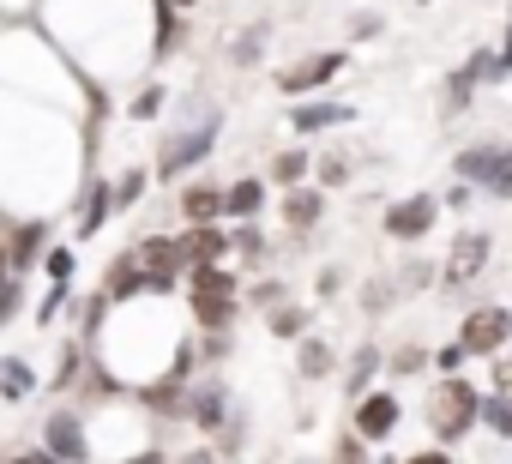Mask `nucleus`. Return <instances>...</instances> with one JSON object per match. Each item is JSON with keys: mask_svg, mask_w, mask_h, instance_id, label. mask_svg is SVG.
<instances>
[{"mask_svg": "<svg viewBox=\"0 0 512 464\" xmlns=\"http://www.w3.org/2000/svg\"><path fill=\"white\" fill-rule=\"evenodd\" d=\"M476 404H482V392L464 374H440L434 392H428V428H434V440L458 446L464 434H476Z\"/></svg>", "mask_w": 512, "mask_h": 464, "instance_id": "obj_1", "label": "nucleus"}, {"mask_svg": "<svg viewBox=\"0 0 512 464\" xmlns=\"http://www.w3.org/2000/svg\"><path fill=\"white\" fill-rule=\"evenodd\" d=\"M452 169H458L464 187H482V193H494V199H512V145H506V139H476V145H464V151L452 157Z\"/></svg>", "mask_w": 512, "mask_h": 464, "instance_id": "obj_2", "label": "nucleus"}, {"mask_svg": "<svg viewBox=\"0 0 512 464\" xmlns=\"http://www.w3.org/2000/svg\"><path fill=\"white\" fill-rule=\"evenodd\" d=\"M235 278L223 272V266H193V278H187V308H193V320L205 326V332H223L229 320H235Z\"/></svg>", "mask_w": 512, "mask_h": 464, "instance_id": "obj_3", "label": "nucleus"}, {"mask_svg": "<svg viewBox=\"0 0 512 464\" xmlns=\"http://www.w3.org/2000/svg\"><path fill=\"white\" fill-rule=\"evenodd\" d=\"M488 260H494V236H488V229H458L452 248H446V266H440V290L446 296H464L488 272Z\"/></svg>", "mask_w": 512, "mask_h": 464, "instance_id": "obj_4", "label": "nucleus"}, {"mask_svg": "<svg viewBox=\"0 0 512 464\" xmlns=\"http://www.w3.org/2000/svg\"><path fill=\"white\" fill-rule=\"evenodd\" d=\"M464 356H500L506 344H512V308H500V302H482V308H470L464 320H458V338H452Z\"/></svg>", "mask_w": 512, "mask_h": 464, "instance_id": "obj_5", "label": "nucleus"}, {"mask_svg": "<svg viewBox=\"0 0 512 464\" xmlns=\"http://www.w3.org/2000/svg\"><path fill=\"white\" fill-rule=\"evenodd\" d=\"M434 217H440L434 193H404L398 205H386V236L392 242H422V236H434Z\"/></svg>", "mask_w": 512, "mask_h": 464, "instance_id": "obj_6", "label": "nucleus"}, {"mask_svg": "<svg viewBox=\"0 0 512 464\" xmlns=\"http://www.w3.org/2000/svg\"><path fill=\"white\" fill-rule=\"evenodd\" d=\"M398 422H404V404H398L392 392H362V398H356V416H350V428H356L368 446L392 440V434H398Z\"/></svg>", "mask_w": 512, "mask_h": 464, "instance_id": "obj_7", "label": "nucleus"}, {"mask_svg": "<svg viewBox=\"0 0 512 464\" xmlns=\"http://www.w3.org/2000/svg\"><path fill=\"white\" fill-rule=\"evenodd\" d=\"M211 145H217V127H199V133H175V139L163 145V157H157V175H187L193 163H205V157H211Z\"/></svg>", "mask_w": 512, "mask_h": 464, "instance_id": "obj_8", "label": "nucleus"}, {"mask_svg": "<svg viewBox=\"0 0 512 464\" xmlns=\"http://www.w3.org/2000/svg\"><path fill=\"white\" fill-rule=\"evenodd\" d=\"M338 73H344V49H326V55H308L302 67H290L278 85H284L290 97H302V91H320V85H332Z\"/></svg>", "mask_w": 512, "mask_h": 464, "instance_id": "obj_9", "label": "nucleus"}, {"mask_svg": "<svg viewBox=\"0 0 512 464\" xmlns=\"http://www.w3.org/2000/svg\"><path fill=\"white\" fill-rule=\"evenodd\" d=\"M482 73H494V61L476 49V55L446 79V115H464V109H470V97H476V79H482Z\"/></svg>", "mask_w": 512, "mask_h": 464, "instance_id": "obj_10", "label": "nucleus"}, {"mask_svg": "<svg viewBox=\"0 0 512 464\" xmlns=\"http://www.w3.org/2000/svg\"><path fill=\"white\" fill-rule=\"evenodd\" d=\"M320 211H326V193L320 187H284V223L296 229V236L320 223Z\"/></svg>", "mask_w": 512, "mask_h": 464, "instance_id": "obj_11", "label": "nucleus"}, {"mask_svg": "<svg viewBox=\"0 0 512 464\" xmlns=\"http://www.w3.org/2000/svg\"><path fill=\"white\" fill-rule=\"evenodd\" d=\"M344 121H350V103H296L290 109V127L296 133H332Z\"/></svg>", "mask_w": 512, "mask_h": 464, "instance_id": "obj_12", "label": "nucleus"}, {"mask_svg": "<svg viewBox=\"0 0 512 464\" xmlns=\"http://www.w3.org/2000/svg\"><path fill=\"white\" fill-rule=\"evenodd\" d=\"M181 217L187 223H217L223 217V187H205V181L181 187Z\"/></svg>", "mask_w": 512, "mask_h": 464, "instance_id": "obj_13", "label": "nucleus"}, {"mask_svg": "<svg viewBox=\"0 0 512 464\" xmlns=\"http://www.w3.org/2000/svg\"><path fill=\"white\" fill-rule=\"evenodd\" d=\"M266 205V181H229L223 187V217H253Z\"/></svg>", "mask_w": 512, "mask_h": 464, "instance_id": "obj_14", "label": "nucleus"}, {"mask_svg": "<svg viewBox=\"0 0 512 464\" xmlns=\"http://www.w3.org/2000/svg\"><path fill=\"white\" fill-rule=\"evenodd\" d=\"M308 169H314V157H308L302 145H290V151H278V157H272V187H302V181H308Z\"/></svg>", "mask_w": 512, "mask_h": 464, "instance_id": "obj_15", "label": "nucleus"}, {"mask_svg": "<svg viewBox=\"0 0 512 464\" xmlns=\"http://www.w3.org/2000/svg\"><path fill=\"white\" fill-rule=\"evenodd\" d=\"M0 392H7L13 404H19V398H31V392H37V362L7 356V362H0Z\"/></svg>", "mask_w": 512, "mask_h": 464, "instance_id": "obj_16", "label": "nucleus"}, {"mask_svg": "<svg viewBox=\"0 0 512 464\" xmlns=\"http://www.w3.org/2000/svg\"><path fill=\"white\" fill-rule=\"evenodd\" d=\"M332 344L326 338H302V350H296V368H302V380H326L332 374Z\"/></svg>", "mask_w": 512, "mask_h": 464, "instance_id": "obj_17", "label": "nucleus"}, {"mask_svg": "<svg viewBox=\"0 0 512 464\" xmlns=\"http://www.w3.org/2000/svg\"><path fill=\"white\" fill-rule=\"evenodd\" d=\"M187 410H193V422H199V428H223L229 398H223V386H199V392L187 398Z\"/></svg>", "mask_w": 512, "mask_h": 464, "instance_id": "obj_18", "label": "nucleus"}, {"mask_svg": "<svg viewBox=\"0 0 512 464\" xmlns=\"http://www.w3.org/2000/svg\"><path fill=\"white\" fill-rule=\"evenodd\" d=\"M476 428H488V434H500V440H512V404L488 392V398L476 404Z\"/></svg>", "mask_w": 512, "mask_h": 464, "instance_id": "obj_19", "label": "nucleus"}, {"mask_svg": "<svg viewBox=\"0 0 512 464\" xmlns=\"http://www.w3.org/2000/svg\"><path fill=\"white\" fill-rule=\"evenodd\" d=\"M374 374H380V350H374V344H362V350H356V362H350V380H344V392H350V398H362Z\"/></svg>", "mask_w": 512, "mask_h": 464, "instance_id": "obj_20", "label": "nucleus"}, {"mask_svg": "<svg viewBox=\"0 0 512 464\" xmlns=\"http://www.w3.org/2000/svg\"><path fill=\"white\" fill-rule=\"evenodd\" d=\"M272 338H308V308H272Z\"/></svg>", "mask_w": 512, "mask_h": 464, "instance_id": "obj_21", "label": "nucleus"}, {"mask_svg": "<svg viewBox=\"0 0 512 464\" xmlns=\"http://www.w3.org/2000/svg\"><path fill=\"white\" fill-rule=\"evenodd\" d=\"M314 175H320V187H344V181H350V157H338V151H326V157L314 163Z\"/></svg>", "mask_w": 512, "mask_h": 464, "instance_id": "obj_22", "label": "nucleus"}, {"mask_svg": "<svg viewBox=\"0 0 512 464\" xmlns=\"http://www.w3.org/2000/svg\"><path fill=\"white\" fill-rule=\"evenodd\" d=\"M332 458H338V464H368V440H362V434L350 428V434H338V446H332Z\"/></svg>", "mask_w": 512, "mask_h": 464, "instance_id": "obj_23", "label": "nucleus"}, {"mask_svg": "<svg viewBox=\"0 0 512 464\" xmlns=\"http://www.w3.org/2000/svg\"><path fill=\"white\" fill-rule=\"evenodd\" d=\"M260 43H266V31L253 25V31H247V37H241V43L229 49V61H235V67H253V61H260Z\"/></svg>", "mask_w": 512, "mask_h": 464, "instance_id": "obj_24", "label": "nucleus"}, {"mask_svg": "<svg viewBox=\"0 0 512 464\" xmlns=\"http://www.w3.org/2000/svg\"><path fill=\"white\" fill-rule=\"evenodd\" d=\"M494 398H506V404H512V344L494 356Z\"/></svg>", "mask_w": 512, "mask_h": 464, "instance_id": "obj_25", "label": "nucleus"}, {"mask_svg": "<svg viewBox=\"0 0 512 464\" xmlns=\"http://www.w3.org/2000/svg\"><path fill=\"white\" fill-rule=\"evenodd\" d=\"M386 302H392V290H386V278H374V290H362V308H368V314H380Z\"/></svg>", "mask_w": 512, "mask_h": 464, "instance_id": "obj_26", "label": "nucleus"}, {"mask_svg": "<svg viewBox=\"0 0 512 464\" xmlns=\"http://www.w3.org/2000/svg\"><path fill=\"white\" fill-rule=\"evenodd\" d=\"M404 464H452V452L446 446H428V452H410Z\"/></svg>", "mask_w": 512, "mask_h": 464, "instance_id": "obj_27", "label": "nucleus"}, {"mask_svg": "<svg viewBox=\"0 0 512 464\" xmlns=\"http://www.w3.org/2000/svg\"><path fill=\"white\" fill-rule=\"evenodd\" d=\"M338 284H344V272H338V266H326V272H320V296L332 302V296H338Z\"/></svg>", "mask_w": 512, "mask_h": 464, "instance_id": "obj_28", "label": "nucleus"}, {"mask_svg": "<svg viewBox=\"0 0 512 464\" xmlns=\"http://www.w3.org/2000/svg\"><path fill=\"white\" fill-rule=\"evenodd\" d=\"M494 73H512V13H506V49L494 55Z\"/></svg>", "mask_w": 512, "mask_h": 464, "instance_id": "obj_29", "label": "nucleus"}, {"mask_svg": "<svg viewBox=\"0 0 512 464\" xmlns=\"http://www.w3.org/2000/svg\"><path fill=\"white\" fill-rule=\"evenodd\" d=\"M416 368H422V350H416V344H410V350H398V374H416Z\"/></svg>", "mask_w": 512, "mask_h": 464, "instance_id": "obj_30", "label": "nucleus"}, {"mask_svg": "<svg viewBox=\"0 0 512 464\" xmlns=\"http://www.w3.org/2000/svg\"><path fill=\"white\" fill-rule=\"evenodd\" d=\"M458 362H464V350H458V344H446V350H440V368H446V374H458Z\"/></svg>", "mask_w": 512, "mask_h": 464, "instance_id": "obj_31", "label": "nucleus"}, {"mask_svg": "<svg viewBox=\"0 0 512 464\" xmlns=\"http://www.w3.org/2000/svg\"><path fill=\"white\" fill-rule=\"evenodd\" d=\"M181 464H217V458H211V452H193V458H181Z\"/></svg>", "mask_w": 512, "mask_h": 464, "instance_id": "obj_32", "label": "nucleus"}, {"mask_svg": "<svg viewBox=\"0 0 512 464\" xmlns=\"http://www.w3.org/2000/svg\"><path fill=\"white\" fill-rule=\"evenodd\" d=\"M175 7H193V0H175Z\"/></svg>", "mask_w": 512, "mask_h": 464, "instance_id": "obj_33", "label": "nucleus"}]
</instances>
